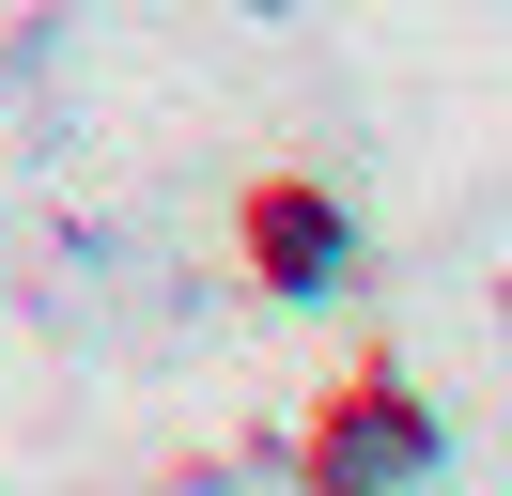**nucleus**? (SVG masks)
<instances>
[{"label": "nucleus", "instance_id": "f257e3e1", "mask_svg": "<svg viewBox=\"0 0 512 496\" xmlns=\"http://www.w3.org/2000/svg\"><path fill=\"white\" fill-rule=\"evenodd\" d=\"M264 279L280 295H342L357 279V217L342 202H264Z\"/></svg>", "mask_w": 512, "mask_h": 496}]
</instances>
